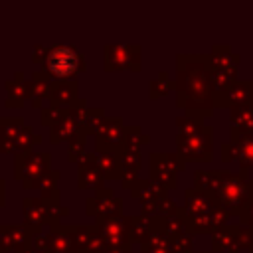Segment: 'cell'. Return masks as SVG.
<instances>
[{
	"mask_svg": "<svg viewBox=\"0 0 253 253\" xmlns=\"http://www.w3.org/2000/svg\"><path fill=\"white\" fill-rule=\"evenodd\" d=\"M45 67L55 77H69L81 67V55L71 45H55L47 53Z\"/></svg>",
	"mask_w": 253,
	"mask_h": 253,
	"instance_id": "cell-1",
	"label": "cell"
}]
</instances>
